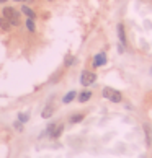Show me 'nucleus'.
Listing matches in <instances>:
<instances>
[{"mask_svg":"<svg viewBox=\"0 0 152 158\" xmlns=\"http://www.w3.org/2000/svg\"><path fill=\"white\" fill-rule=\"evenodd\" d=\"M62 131H64V126H62V124H59V126H56V129H54V132L51 134V137H52V139H57V137H59L61 134H62Z\"/></svg>","mask_w":152,"mask_h":158,"instance_id":"8","label":"nucleus"},{"mask_svg":"<svg viewBox=\"0 0 152 158\" xmlns=\"http://www.w3.org/2000/svg\"><path fill=\"white\" fill-rule=\"evenodd\" d=\"M54 129H56V124H49V126H48V131H46V132H48L49 135H51V134L54 132Z\"/></svg>","mask_w":152,"mask_h":158,"instance_id":"15","label":"nucleus"},{"mask_svg":"<svg viewBox=\"0 0 152 158\" xmlns=\"http://www.w3.org/2000/svg\"><path fill=\"white\" fill-rule=\"evenodd\" d=\"M0 3H2V0H0Z\"/></svg>","mask_w":152,"mask_h":158,"instance_id":"18","label":"nucleus"},{"mask_svg":"<svg viewBox=\"0 0 152 158\" xmlns=\"http://www.w3.org/2000/svg\"><path fill=\"white\" fill-rule=\"evenodd\" d=\"M26 28H28V30H30L31 33L34 31V23H33L31 18H28V20H26Z\"/></svg>","mask_w":152,"mask_h":158,"instance_id":"14","label":"nucleus"},{"mask_svg":"<svg viewBox=\"0 0 152 158\" xmlns=\"http://www.w3.org/2000/svg\"><path fill=\"white\" fill-rule=\"evenodd\" d=\"M15 127L18 129V131H21V124H20V122H15Z\"/></svg>","mask_w":152,"mask_h":158,"instance_id":"17","label":"nucleus"},{"mask_svg":"<svg viewBox=\"0 0 152 158\" xmlns=\"http://www.w3.org/2000/svg\"><path fill=\"white\" fill-rule=\"evenodd\" d=\"M118 36H119L121 44H126V34H124V26H123V25L118 26Z\"/></svg>","mask_w":152,"mask_h":158,"instance_id":"7","label":"nucleus"},{"mask_svg":"<svg viewBox=\"0 0 152 158\" xmlns=\"http://www.w3.org/2000/svg\"><path fill=\"white\" fill-rule=\"evenodd\" d=\"M18 119H20V122H26L28 119H30V114H28V113H20Z\"/></svg>","mask_w":152,"mask_h":158,"instance_id":"13","label":"nucleus"},{"mask_svg":"<svg viewBox=\"0 0 152 158\" xmlns=\"http://www.w3.org/2000/svg\"><path fill=\"white\" fill-rule=\"evenodd\" d=\"M72 62H74V59H72L71 56H69V57H66V65H71Z\"/></svg>","mask_w":152,"mask_h":158,"instance_id":"16","label":"nucleus"},{"mask_svg":"<svg viewBox=\"0 0 152 158\" xmlns=\"http://www.w3.org/2000/svg\"><path fill=\"white\" fill-rule=\"evenodd\" d=\"M106 64V56L100 52V54L95 56V59H93V67H100V65H105Z\"/></svg>","mask_w":152,"mask_h":158,"instance_id":"4","label":"nucleus"},{"mask_svg":"<svg viewBox=\"0 0 152 158\" xmlns=\"http://www.w3.org/2000/svg\"><path fill=\"white\" fill-rule=\"evenodd\" d=\"M82 119H84V114H75V116H72L71 122H72V124H77V122H80Z\"/></svg>","mask_w":152,"mask_h":158,"instance_id":"12","label":"nucleus"},{"mask_svg":"<svg viewBox=\"0 0 152 158\" xmlns=\"http://www.w3.org/2000/svg\"><path fill=\"white\" fill-rule=\"evenodd\" d=\"M21 11H23V13H25V15L28 16V18H31V20L34 18V16H36V15H34V11H33L31 8H28V7H26V5H25V7H23V8H21Z\"/></svg>","mask_w":152,"mask_h":158,"instance_id":"10","label":"nucleus"},{"mask_svg":"<svg viewBox=\"0 0 152 158\" xmlns=\"http://www.w3.org/2000/svg\"><path fill=\"white\" fill-rule=\"evenodd\" d=\"M3 16H5L7 20H10L11 25H18V23H20L18 13H16V10L11 8V7H5V8H3Z\"/></svg>","mask_w":152,"mask_h":158,"instance_id":"1","label":"nucleus"},{"mask_svg":"<svg viewBox=\"0 0 152 158\" xmlns=\"http://www.w3.org/2000/svg\"><path fill=\"white\" fill-rule=\"evenodd\" d=\"M90 98H92V91L85 90V91H82L80 95H79V101H80V103H85V101H89Z\"/></svg>","mask_w":152,"mask_h":158,"instance_id":"6","label":"nucleus"},{"mask_svg":"<svg viewBox=\"0 0 152 158\" xmlns=\"http://www.w3.org/2000/svg\"><path fill=\"white\" fill-rule=\"evenodd\" d=\"M16 2H20V0H16Z\"/></svg>","mask_w":152,"mask_h":158,"instance_id":"19","label":"nucleus"},{"mask_svg":"<svg viewBox=\"0 0 152 158\" xmlns=\"http://www.w3.org/2000/svg\"><path fill=\"white\" fill-rule=\"evenodd\" d=\"M2 2H5V0H2Z\"/></svg>","mask_w":152,"mask_h":158,"instance_id":"20","label":"nucleus"},{"mask_svg":"<svg viewBox=\"0 0 152 158\" xmlns=\"http://www.w3.org/2000/svg\"><path fill=\"white\" fill-rule=\"evenodd\" d=\"M74 98H75V91H69L67 95H66V96L62 98V101H64V103H71V101H72Z\"/></svg>","mask_w":152,"mask_h":158,"instance_id":"11","label":"nucleus"},{"mask_svg":"<svg viewBox=\"0 0 152 158\" xmlns=\"http://www.w3.org/2000/svg\"><path fill=\"white\" fill-rule=\"evenodd\" d=\"M95 80H97V75L93 73V72H82V75H80V83L84 85V86L92 85Z\"/></svg>","mask_w":152,"mask_h":158,"instance_id":"3","label":"nucleus"},{"mask_svg":"<svg viewBox=\"0 0 152 158\" xmlns=\"http://www.w3.org/2000/svg\"><path fill=\"white\" fill-rule=\"evenodd\" d=\"M103 96L105 98H108V99H111L113 103H119L121 101V93L119 91H116L113 88H103Z\"/></svg>","mask_w":152,"mask_h":158,"instance_id":"2","label":"nucleus"},{"mask_svg":"<svg viewBox=\"0 0 152 158\" xmlns=\"http://www.w3.org/2000/svg\"><path fill=\"white\" fill-rule=\"evenodd\" d=\"M0 28H2V30H5V31H10V30H11L10 20H7L5 16H2V18H0Z\"/></svg>","mask_w":152,"mask_h":158,"instance_id":"5","label":"nucleus"},{"mask_svg":"<svg viewBox=\"0 0 152 158\" xmlns=\"http://www.w3.org/2000/svg\"><path fill=\"white\" fill-rule=\"evenodd\" d=\"M52 111H54V106H51V104H48V108H46V109L43 111V114H41V116H43V118H46V119H48V118H51Z\"/></svg>","mask_w":152,"mask_h":158,"instance_id":"9","label":"nucleus"}]
</instances>
